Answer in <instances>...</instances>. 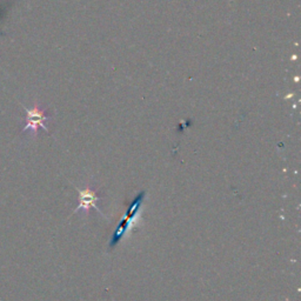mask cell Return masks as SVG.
Returning a JSON list of instances; mask_svg holds the SVG:
<instances>
[{"mask_svg": "<svg viewBox=\"0 0 301 301\" xmlns=\"http://www.w3.org/2000/svg\"><path fill=\"white\" fill-rule=\"evenodd\" d=\"M146 196V192L141 191L139 192L138 194L134 196V199L130 203L129 207H127L125 219H122L119 221L117 229L113 233H112L109 242V249L112 250L114 249L115 247L119 245V242L122 240V238L125 237L126 233L131 230V227L136 225L139 211H140V207L142 206V203H144Z\"/></svg>", "mask_w": 301, "mask_h": 301, "instance_id": "obj_1", "label": "cell"}, {"mask_svg": "<svg viewBox=\"0 0 301 301\" xmlns=\"http://www.w3.org/2000/svg\"><path fill=\"white\" fill-rule=\"evenodd\" d=\"M24 111L26 112V119H25V125L22 127L21 132L24 133L26 131H31L33 133L34 137L38 136V130L42 129L46 132H48L47 126H46V121L51 119V115L47 114V111L41 109L39 104L37 102L34 103V106L32 109H28L24 107Z\"/></svg>", "mask_w": 301, "mask_h": 301, "instance_id": "obj_2", "label": "cell"}, {"mask_svg": "<svg viewBox=\"0 0 301 301\" xmlns=\"http://www.w3.org/2000/svg\"><path fill=\"white\" fill-rule=\"evenodd\" d=\"M77 191L79 193V205L76 208L73 213H78L79 211H85V213L87 215L90 214L91 208H95L100 214H103V212L99 210V207L96 206V203L100 200V195L96 190H93L90 186H86L84 190H79L77 188Z\"/></svg>", "mask_w": 301, "mask_h": 301, "instance_id": "obj_3", "label": "cell"}]
</instances>
